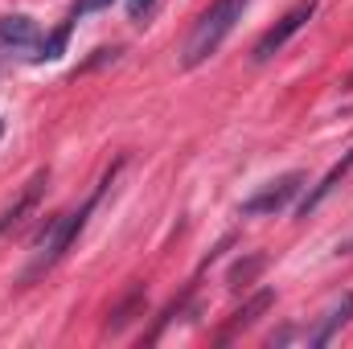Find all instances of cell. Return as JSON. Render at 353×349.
I'll return each instance as SVG.
<instances>
[{"instance_id": "cell-7", "label": "cell", "mask_w": 353, "mask_h": 349, "mask_svg": "<svg viewBox=\"0 0 353 349\" xmlns=\"http://www.w3.org/2000/svg\"><path fill=\"white\" fill-rule=\"evenodd\" d=\"M350 317H353V292H345V296H341V300L325 312V321L308 333V346H312V349H325L333 337H337V329H345V321H350Z\"/></svg>"}, {"instance_id": "cell-2", "label": "cell", "mask_w": 353, "mask_h": 349, "mask_svg": "<svg viewBox=\"0 0 353 349\" xmlns=\"http://www.w3.org/2000/svg\"><path fill=\"white\" fill-rule=\"evenodd\" d=\"M115 173H119V165H111V169L103 173V181L94 185V193H90V197L83 201V206H79V210H70V214H62L58 222H50V226H46V235H41V255L33 259L29 275H37V271H50L54 263H58L62 255H66V251H70V243H74V239L83 235V226H87L90 210L99 206V197L107 193V185L115 181Z\"/></svg>"}, {"instance_id": "cell-1", "label": "cell", "mask_w": 353, "mask_h": 349, "mask_svg": "<svg viewBox=\"0 0 353 349\" xmlns=\"http://www.w3.org/2000/svg\"><path fill=\"white\" fill-rule=\"evenodd\" d=\"M247 4H251V0H214V4L193 21L189 37H185V46H181V66H185V70H197L201 62H210V58L222 50V41L230 37V29L243 21Z\"/></svg>"}, {"instance_id": "cell-11", "label": "cell", "mask_w": 353, "mask_h": 349, "mask_svg": "<svg viewBox=\"0 0 353 349\" xmlns=\"http://www.w3.org/2000/svg\"><path fill=\"white\" fill-rule=\"evenodd\" d=\"M74 21H79V17L62 21V25H58V29H54V33H50V37L37 46V50H41V54H37V62H54V58H62V54H66V41H70V29H74Z\"/></svg>"}, {"instance_id": "cell-12", "label": "cell", "mask_w": 353, "mask_h": 349, "mask_svg": "<svg viewBox=\"0 0 353 349\" xmlns=\"http://www.w3.org/2000/svg\"><path fill=\"white\" fill-rule=\"evenodd\" d=\"M263 267H267V259H263V255H251V259H239L234 267H230V275H226V283H230V288H247V283H251V279H255V275H259Z\"/></svg>"}, {"instance_id": "cell-5", "label": "cell", "mask_w": 353, "mask_h": 349, "mask_svg": "<svg viewBox=\"0 0 353 349\" xmlns=\"http://www.w3.org/2000/svg\"><path fill=\"white\" fill-rule=\"evenodd\" d=\"M350 169H353V152H345V157H341V161H337L329 173H325L316 185H312V189H308V197L300 201V218H308L312 210H321V201H325V197H329V193H333V189L345 181V177H350Z\"/></svg>"}, {"instance_id": "cell-4", "label": "cell", "mask_w": 353, "mask_h": 349, "mask_svg": "<svg viewBox=\"0 0 353 349\" xmlns=\"http://www.w3.org/2000/svg\"><path fill=\"white\" fill-rule=\"evenodd\" d=\"M304 189V173H283L275 181H267L263 189H255L247 201H243V218H267V214H279L296 201V193Z\"/></svg>"}, {"instance_id": "cell-3", "label": "cell", "mask_w": 353, "mask_h": 349, "mask_svg": "<svg viewBox=\"0 0 353 349\" xmlns=\"http://www.w3.org/2000/svg\"><path fill=\"white\" fill-rule=\"evenodd\" d=\"M312 12H316V0H300V4H292V8H288V12H283L275 25H271V29H267L263 37L255 41L251 58H255V62L275 58V54H279V50H283V46H288V41H292V37H296L304 25H308V21H312Z\"/></svg>"}, {"instance_id": "cell-10", "label": "cell", "mask_w": 353, "mask_h": 349, "mask_svg": "<svg viewBox=\"0 0 353 349\" xmlns=\"http://www.w3.org/2000/svg\"><path fill=\"white\" fill-rule=\"evenodd\" d=\"M144 308H148V296H144V288H132L115 308H111V317H107V333H123L136 317H144Z\"/></svg>"}, {"instance_id": "cell-14", "label": "cell", "mask_w": 353, "mask_h": 349, "mask_svg": "<svg viewBox=\"0 0 353 349\" xmlns=\"http://www.w3.org/2000/svg\"><path fill=\"white\" fill-rule=\"evenodd\" d=\"M152 8H157V0H128V17L132 21H144Z\"/></svg>"}, {"instance_id": "cell-6", "label": "cell", "mask_w": 353, "mask_h": 349, "mask_svg": "<svg viewBox=\"0 0 353 349\" xmlns=\"http://www.w3.org/2000/svg\"><path fill=\"white\" fill-rule=\"evenodd\" d=\"M271 304H275V292H271V288H259V292H255V296H251V300H247L243 308H234V317H230V325H226V333H222L218 341L226 346V341H230L234 333H243V329H251V325H255V321L263 317L267 308H271Z\"/></svg>"}, {"instance_id": "cell-15", "label": "cell", "mask_w": 353, "mask_h": 349, "mask_svg": "<svg viewBox=\"0 0 353 349\" xmlns=\"http://www.w3.org/2000/svg\"><path fill=\"white\" fill-rule=\"evenodd\" d=\"M0 136H4V119H0Z\"/></svg>"}, {"instance_id": "cell-13", "label": "cell", "mask_w": 353, "mask_h": 349, "mask_svg": "<svg viewBox=\"0 0 353 349\" xmlns=\"http://www.w3.org/2000/svg\"><path fill=\"white\" fill-rule=\"evenodd\" d=\"M115 0H79L74 8H70V17H87V12H99V8H111Z\"/></svg>"}, {"instance_id": "cell-9", "label": "cell", "mask_w": 353, "mask_h": 349, "mask_svg": "<svg viewBox=\"0 0 353 349\" xmlns=\"http://www.w3.org/2000/svg\"><path fill=\"white\" fill-rule=\"evenodd\" d=\"M46 181H50V173H33V181L25 185V193H21V197H17V201H12V206H8V210L0 214V235L25 222V214H29V210H33V206L41 201V189H46Z\"/></svg>"}, {"instance_id": "cell-8", "label": "cell", "mask_w": 353, "mask_h": 349, "mask_svg": "<svg viewBox=\"0 0 353 349\" xmlns=\"http://www.w3.org/2000/svg\"><path fill=\"white\" fill-rule=\"evenodd\" d=\"M41 46V33L29 17H0V50H33Z\"/></svg>"}]
</instances>
